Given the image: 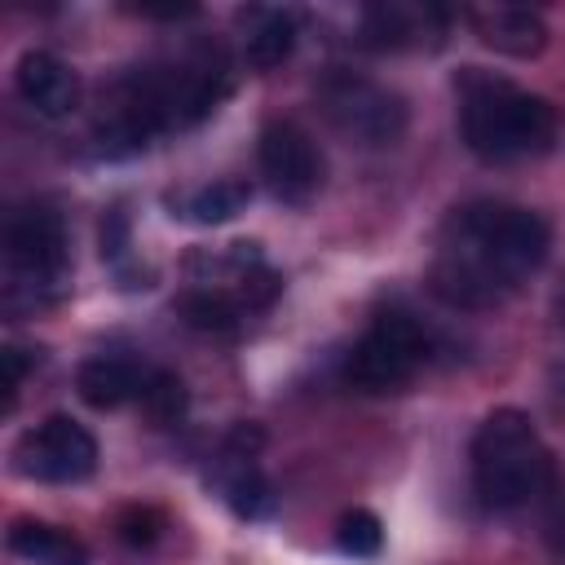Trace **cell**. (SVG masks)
<instances>
[{
  "instance_id": "1",
  "label": "cell",
  "mask_w": 565,
  "mask_h": 565,
  "mask_svg": "<svg viewBox=\"0 0 565 565\" xmlns=\"http://www.w3.org/2000/svg\"><path fill=\"white\" fill-rule=\"evenodd\" d=\"M552 252V230L534 207L472 199L455 207L437 234L428 291L450 309L503 305Z\"/></svg>"
},
{
  "instance_id": "2",
  "label": "cell",
  "mask_w": 565,
  "mask_h": 565,
  "mask_svg": "<svg viewBox=\"0 0 565 565\" xmlns=\"http://www.w3.org/2000/svg\"><path fill=\"white\" fill-rule=\"evenodd\" d=\"M234 88V71L221 44L190 40L172 53H159L124 71L106 93L93 124L97 150L119 159L146 150L172 128H194L207 119Z\"/></svg>"
},
{
  "instance_id": "3",
  "label": "cell",
  "mask_w": 565,
  "mask_h": 565,
  "mask_svg": "<svg viewBox=\"0 0 565 565\" xmlns=\"http://www.w3.org/2000/svg\"><path fill=\"white\" fill-rule=\"evenodd\" d=\"M450 88H455L459 137L481 163L539 159L556 146L552 102L521 88L516 79L486 66H459Z\"/></svg>"
},
{
  "instance_id": "4",
  "label": "cell",
  "mask_w": 565,
  "mask_h": 565,
  "mask_svg": "<svg viewBox=\"0 0 565 565\" xmlns=\"http://www.w3.org/2000/svg\"><path fill=\"white\" fill-rule=\"evenodd\" d=\"M472 494L490 512H516L556 486V459L539 437L534 419L516 406L490 411L468 446Z\"/></svg>"
},
{
  "instance_id": "5",
  "label": "cell",
  "mask_w": 565,
  "mask_h": 565,
  "mask_svg": "<svg viewBox=\"0 0 565 565\" xmlns=\"http://www.w3.org/2000/svg\"><path fill=\"white\" fill-rule=\"evenodd\" d=\"M71 278V234L66 216L35 199L9 212L4 221V313L44 309L62 300Z\"/></svg>"
},
{
  "instance_id": "6",
  "label": "cell",
  "mask_w": 565,
  "mask_h": 565,
  "mask_svg": "<svg viewBox=\"0 0 565 565\" xmlns=\"http://www.w3.org/2000/svg\"><path fill=\"white\" fill-rule=\"evenodd\" d=\"M433 362V331L411 309H380L344 353V384L358 393H402Z\"/></svg>"
},
{
  "instance_id": "7",
  "label": "cell",
  "mask_w": 565,
  "mask_h": 565,
  "mask_svg": "<svg viewBox=\"0 0 565 565\" xmlns=\"http://www.w3.org/2000/svg\"><path fill=\"white\" fill-rule=\"evenodd\" d=\"M318 110L344 141L366 146V150H384V146L402 141V132H406L402 93H393L388 84L358 75L349 66H331L318 79Z\"/></svg>"
},
{
  "instance_id": "8",
  "label": "cell",
  "mask_w": 565,
  "mask_h": 565,
  "mask_svg": "<svg viewBox=\"0 0 565 565\" xmlns=\"http://www.w3.org/2000/svg\"><path fill=\"white\" fill-rule=\"evenodd\" d=\"M13 472L44 486H75L97 472V437L71 415H44L13 441Z\"/></svg>"
},
{
  "instance_id": "9",
  "label": "cell",
  "mask_w": 565,
  "mask_h": 565,
  "mask_svg": "<svg viewBox=\"0 0 565 565\" xmlns=\"http://www.w3.org/2000/svg\"><path fill=\"white\" fill-rule=\"evenodd\" d=\"M256 163H260L269 194L287 207L313 203L327 181V159H322L318 141L296 119H265V128L256 137Z\"/></svg>"
},
{
  "instance_id": "10",
  "label": "cell",
  "mask_w": 565,
  "mask_h": 565,
  "mask_svg": "<svg viewBox=\"0 0 565 565\" xmlns=\"http://www.w3.org/2000/svg\"><path fill=\"white\" fill-rule=\"evenodd\" d=\"M455 13L419 0H380L358 13V44L371 53H415L441 49Z\"/></svg>"
},
{
  "instance_id": "11",
  "label": "cell",
  "mask_w": 565,
  "mask_h": 565,
  "mask_svg": "<svg viewBox=\"0 0 565 565\" xmlns=\"http://www.w3.org/2000/svg\"><path fill=\"white\" fill-rule=\"evenodd\" d=\"M260 446H265V433L256 424H234L230 437L221 441V455L212 468V481H216L225 508L243 521H260L274 508V486H269L265 468L256 463Z\"/></svg>"
},
{
  "instance_id": "12",
  "label": "cell",
  "mask_w": 565,
  "mask_h": 565,
  "mask_svg": "<svg viewBox=\"0 0 565 565\" xmlns=\"http://www.w3.org/2000/svg\"><path fill=\"white\" fill-rule=\"evenodd\" d=\"M13 93L40 119H66L79 106V75L49 49H26L13 66Z\"/></svg>"
},
{
  "instance_id": "13",
  "label": "cell",
  "mask_w": 565,
  "mask_h": 565,
  "mask_svg": "<svg viewBox=\"0 0 565 565\" xmlns=\"http://www.w3.org/2000/svg\"><path fill=\"white\" fill-rule=\"evenodd\" d=\"M234 26H238L243 62L252 71L282 66L300 40V18H296V9H282V4H243L234 13Z\"/></svg>"
},
{
  "instance_id": "14",
  "label": "cell",
  "mask_w": 565,
  "mask_h": 565,
  "mask_svg": "<svg viewBox=\"0 0 565 565\" xmlns=\"http://www.w3.org/2000/svg\"><path fill=\"white\" fill-rule=\"evenodd\" d=\"M472 35L503 53V57H516V62H530L547 49V22L534 13V9H521V4H481V9H468L463 13Z\"/></svg>"
},
{
  "instance_id": "15",
  "label": "cell",
  "mask_w": 565,
  "mask_h": 565,
  "mask_svg": "<svg viewBox=\"0 0 565 565\" xmlns=\"http://www.w3.org/2000/svg\"><path fill=\"white\" fill-rule=\"evenodd\" d=\"M146 366L124 358V353H93L79 362L75 371V393L84 406L93 411H119L128 402H141V388H146Z\"/></svg>"
},
{
  "instance_id": "16",
  "label": "cell",
  "mask_w": 565,
  "mask_h": 565,
  "mask_svg": "<svg viewBox=\"0 0 565 565\" xmlns=\"http://www.w3.org/2000/svg\"><path fill=\"white\" fill-rule=\"evenodd\" d=\"M247 203H252V185L238 181V177H221V181H203V185L163 194L168 216L172 221H185V225H225Z\"/></svg>"
},
{
  "instance_id": "17",
  "label": "cell",
  "mask_w": 565,
  "mask_h": 565,
  "mask_svg": "<svg viewBox=\"0 0 565 565\" xmlns=\"http://www.w3.org/2000/svg\"><path fill=\"white\" fill-rule=\"evenodd\" d=\"M4 543L26 565H88V547L71 530L40 521V516H18L4 534Z\"/></svg>"
},
{
  "instance_id": "18",
  "label": "cell",
  "mask_w": 565,
  "mask_h": 565,
  "mask_svg": "<svg viewBox=\"0 0 565 565\" xmlns=\"http://www.w3.org/2000/svg\"><path fill=\"white\" fill-rule=\"evenodd\" d=\"M172 313H177L185 327H194V331H212V335H225V331H234V327L243 322V305H238L230 291L207 287V282L181 291V296L172 300Z\"/></svg>"
},
{
  "instance_id": "19",
  "label": "cell",
  "mask_w": 565,
  "mask_h": 565,
  "mask_svg": "<svg viewBox=\"0 0 565 565\" xmlns=\"http://www.w3.org/2000/svg\"><path fill=\"white\" fill-rule=\"evenodd\" d=\"M141 411H146L159 428L181 424L185 411H190V388H185V380H181L177 371H168V366H150L146 388H141Z\"/></svg>"
},
{
  "instance_id": "20",
  "label": "cell",
  "mask_w": 565,
  "mask_h": 565,
  "mask_svg": "<svg viewBox=\"0 0 565 565\" xmlns=\"http://www.w3.org/2000/svg\"><path fill=\"white\" fill-rule=\"evenodd\" d=\"M335 547H340L344 556H353V561L380 556V547H384V525H380V516H375L371 508H349V512H340V521H335Z\"/></svg>"
},
{
  "instance_id": "21",
  "label": "cell",
  "mask_w": 565,
  "mask_h": 565,
  "mask_svg": "<svg viewBox=\"0 0 565 565\" xmlns=\"http://www.w3.org/2000/svg\"><path fill=\"white\" fill-rule=\"evenodd\" d=\"M159 530H163V512L150 508V503H132V508H124V512L115 516V534H119L128 547H150V543L159 539Z\"/></svg>"
},
{
  "instance_id": "22",
  "label": "cell",
  "mask_w": 565,
  "mask_h": 565,
  "mask_svg": "<svg viewBox=\"0 0 565 565\" xmlns=\"http://www.w3.org/2000/svg\"><path fill=\"white\" fill-rule=\"evenodd\" d=\"M132 252V225H128V212L124 207H110L102 216V260H110L119 274H124V260Z\"/></svg>"
},
{
  "instance_id": "23",
  "label": "cell",
  "mask_w": 565,
  "mask_h": 565,
  "mask_svg": "<svg viewBox=\"0 0 565 565\" xmlns=\"http://www.w3.org/2000/svg\"><path fill=\"white\" fill-rule=\"evenodd\" d=\"M0 362H4V411H13V402H18V388H22L26 371L40 362V349L31 353V349H22V344H4Z\"/></svg>"
},
{
  "instance_id": "24",
  "label": "cell",
  "mask_w": 565,
  "mask_h": 565,
  "mask_svg": "<svg viewBox=\"0 0 565 565\" xmlns=\"http://www.w3.org/2000/svg\"><path fill=\"white\" fill-rule=\"evenodd\" d=\"M128 13H137V18H146V22H185V18H194L199 13V4H177V0H168V4H154V0H137V4H124Z\"/></svg>"
},
{
  "instance_id": "25",
  "label": "cell",
  "mask_w": 565,
  "mask_h": 565,
  "mask_svg": "<svg viewBox=\"0 0 565 565\" xmlns=\"http://www.w3.org/2000/svg\"><path fill=\"white\" fill-rule=\"evenodd\" d=\"M556 322H565V287L556 291Z\"/></svg>"
},
{
  "instance_id": "26",
  "label": "cell",
  "mask_w": 565,
  "mask_h": 565,
  "mask_svg": "<svg viewBox=\"0 0 565 565\" xmlns=\"http://www.w3.org/2000/svg\"><path fill=\"white\" fill-rule=\"evenodd\" d=\"M556 547L565 552V512H561V521H556Z\"/></svg>"
}]
</instances>
